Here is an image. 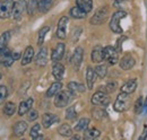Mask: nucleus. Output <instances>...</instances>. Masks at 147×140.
Wrapping results in <instances>:
<instances>
[{
    "label": "nucleus",
    "instance_id": "1",
    "mask_svg": "<svg viewBox=\"0 0 147 140\" xmlns=\"http://www.w3.org/2000/svg\"><path fill=\"white\" fill-rule=\"evenodd\" d=\"M129 95H130V94L123 93V92H121V93L118 95V97H117V100H115V102H114V105H113L114 111L121 113V112H126L127 110L130 108L131 100H130V96H129Z\"/></svg>",
    "mask_w": 147,
    "mask_h": 140
},
{
    "label": "nucleus",
    "instance_id": "2",
    "mask_svg": "<svg viewBox=\"0 0 147 140\" xmlns=\"http://www.w3.org/2000/svg\"><path fill=\"white\" fill-rule=\"evenodd\" d=\"M126 16H127V13L123 11V10H118L117 13H114V14L112 15L111 20H110V28L113 33H115V34H121V33L123 32L122 27L120 26V20H121L122 18H125Z\"/></svg>",
    "mask_w": 147,
    "mask_h": 140
},
{
    "label": "nucleus",
    "instance_id": "3",
    "mask_svg": "<svg viewBox=\"0 0 147 140\" xmlns=\"http://www.w3.org/2000/svg\"><path fill=\"white\" fill-rule=\"evenodd\" d=\"M71 95H73V93L69 89L68 90H60L55 97V105L59 108L67 106L71 100Z\"/></svg>",
    "mask_w": 147,
    "mask_h": 140
},
{
    "label": "nucleus",
    "instance_id": "4",
    "mask_svg": "<svg viewBox=\"0 0 147 140\" xmlns=\"http://www.w3.org/2000/svg\"><path fill=\"white\" fill-rule=\"evenodd\" d=\"M91 102L93 105H96V106H108L110 104V97L108 96V94L105 92L97 90L92 96Z\"/></svg>",
    "mask_w": 147,
    "mask_h": 140
},
{
    "label": "nucleus",
    "instance_id": "5",
    "mask_svg": "<svg viewBox=\"0 0 147 140\" xmlns=\"http://www.w3.org/2000/svg\"><path fill=\"white\" fill-rule=\"evenodd\" d=\"M103 54H104V60L110 65H115L119 61L118 51L111 45L103 48Z\"/></svg>",
    "mask_w": 147,
    "mask_h": 140
},
{
    "label": "nucleus",
    "instance_id": "6",
    "mask_svg": "<svg viewBox=\"0 0 147 140\" xmlns=\"http://www.w3.org/2000/svg\"><path fill=\"white\" fill-rule=\"evenodd\" d=\"M14 3V0H3V2H0V18H8L13 14Z\"/></svg>",
    "mask_w": 147,
    "mask_h": 140
},
{
    "label": "nucleus",
    "instance_id": "7",
    "mask_svg": "<svg viewBox=\"0 0 147 140\" xmlns=\"http://www.w3.org/2000/svg\"><path fill=\"white\" fill-rule=\"evenodd\" d=\"M108 17V7H101L96 10L94 16L91 18V24L92 25H100L102 24Z\"/></svg>",
    "mask_w": 147,
    "mask_h": 140
},
{
    "label": "nucleus",
    "instance_id": "8",
    "mask_svg": "<svg viewBox=\"0 0 147 140\" xmlns=\"http://www.w3.org/2000/svg\"><path fill=\"white\" fill-rule=\"evenodd\" d=\"M69 19L67 16H63L59 19L58 22V27H57V36L61 40L67 37V25H68Z\"/></svg>",
    "mask_w": 147,
    "mask_h": 140
},
{
    "label": "nucleus",
    "instance_id": "9",
    "mask_svg": "<svg viewBox=\"0 0 147 140\" xmlns=\"http://www.w3.org/2000/svg\"><path fill=\"white\" fill-rule=\"evenodd\" d=\"M26 6H27V3H26V1L25 0H17V1H15V3H14V9H13V18L14 19H16V20H18L22 18L23 16V13H24V10L26 9Z\"/></svg>",
    "mask_w": 147,
    "mask_h": 140
},
{
    "label": "nucleus",
    "instance_id": "10",
    "mask_svg": "<svg viewBox=\"0 0 147 140\" xmlns=\"http://www.w3.org/2000/svg\"><path fill=\"white\" fill-rule=\"evenodd\" d=\"M83 55H84L83 49L82 48H76V50L74 51L73 57H71V65H73L75 70L79 69V67L83 62Z\"/></svg>",
    "mask_w": 147,
    "mask_h": 140
},
{
    "label": "nucleus",
    "instance_id": "11",
    "mask_svg": "<svg viewBox=\"0 0 147 140\" xmlns=\"http://www.w3.org/2000/svg\"><path fill=\"white\" fill-rule=\"evenodd\" d=\"M65 54V44L63 43H58L55 45V48L52 50V53H51V60L53 62H58L62 59Z\"/></svg>",
    "mask_w": 147,
    "mask_h": 140
},
{
    "label": "nucleus",
    "instance_id": "12",
    "mask_svg": "<svg viewBox=\"0 0 147 140\" xmlns=\"http://www.w3.org/2000/svg\"><path fill=\"white\" fill-rule=\"evenodd\" d=\"M59 122V118L52 114V113H45L43 116H42V125L45 128V129H49L51 125H53L55 123Z\"/></svg>",
    "mask_w": 147,
    "mask_h": 140
},
{
    "label": "nucleus",
    "instance_id": "13",
    "mask_svg": "<svg viewBox=\"0 0 147 140\" xmlns=\"http://www.w3.org/2000/svg\"><path fill=\"white\" fill-rule=\"evenodd\" d=\"M136 65V60L132 55L127 54L125 55L121 60H120V68L123 70H130L131 68H134V66Z\"/></svg>",
    "mask_w": 147,
    "mask_h": 140
},
{
    "label": "nucleus",
    "instance_id": "14",
    "mask_svg": "<svg viewBox=\"0 0 147 140\" xmlns=\"http://www.w3.org/2000/svg\"><path fill=\"white\" fill-rule=\"evenodd\" d=\"M92 61L95 63H100L104 60V54H103V48L100 46V45H96L92 51Z\"/></svg>",
    "mask_w": 147,
    "mask_h": 140
},
{
    "label": "nucleus",
    "instance_id": "15",
    "mask_svg": "<svg viewBox=\"0 0 147 140\" xmlns=\"http://www.w3.org/2000/svg\"><path fill=\"white\" fill-rule=\"evenodd\" d=\"M35 62L40 67H43V66H45L48 63V49L47 48H42L40 50V52L37 53L36 55Z\"/></svg>",
    "mask_w": 147,
    "mask_h": 140
},
{
    "label": "nucleus",
    "instance_id": "16",
    "mask_svg": "<svg viewBox=\"0 0 147 140\" xmlns=\"http://www.w3.org/2000/svg\"><path fill=\"white\" fill-rule=\"evenodd\" d=\"M52 75L57 80H61L63 78V75H65V67L63 65H61L59 61L58 62H55L53 67H52Z\"/></svg>",
    "mask_w": 147,
    "mask_h": 140
},
{
    "label": "nucleus",
    "instance_id": "17",
    "mask_svg": "<svg viewBox=\"0 0 147 140\" xmlns=\"http://www.w3.org/2000/svg\"><path fill=\"white\" fill-rule=\"evenodd\" d=\"M33 103H34V100H33L32 97H31V98H27V100H25V101H23V102H20L19 108H18L19 115L22 116V115L28 113V111L31 110V107H32Z\"/></svg>",
    "mask_w": 147,
    "mask_h": 140
},
{
    "label": "nucleus",
    "instance_id": "18",
    "mask_svg": "<svg viewBox=\"0 0 147 140\" xmlns=\"http://www.w3.org/2000/svg\"><path fill=\"white\" fill-rule=\"evenodd\" d=\"M33 58H34V49H33V46H27L26 50L24 51L23 58H22V66H26V65L31 63Z\"/></svg>",
    "mask_w": 147,
    "mask_h": 140
},
{
    "label": "nucleus",
    "instance_id": "19",
    "mask_svg": "<svg viewBox=\"0 0 147 140\" xmlns=\"http://www.w3.org/2000/svg\"><path fill=\"white\" fill-rule=\"evenodd\" d=\"M96 72L92 67H87L86 69V81H87V87L88 89H92L94 87V83L96 80Z\"/></svg>",
    "mask_w": 147,
    "mask_h": 140
},
{
    "label": "nucleus",
    "instance_id": "20",
    "mask_svg": "<svg viewBox=\"0 0 147 140\" xmlns=\"http://www.w3.org/2000/svg\"><path fill=\"white\" fill-rule=\"evenodd\" d=\"M137 88V80L136 79H130L127 83H125L121 87V92L127 93V94H132Z\"/></svg>",
    "mask_w": 147,
    "mask_h": 140
},
{
    "label": "nucleus",
    "instance_id": "21",
    "mask_svg": "<svg viewBox=\"0 0 147 140\" xmlns=\"http://www.w3.org/2000/svg\"><path fill=\"white\" fill-rule=\"evenodd\" d=\"M61 88H62V84H61V81H59V80H57L55 83H53L49 89L47 90V97H52V96H55L60 90H61Z\"/></svg>",
    "mask_w": 147,
    "mask_h": 140
},
{
    "label": "nucleus",
    "instance_id": "22",
    "mask_svg": "<svg viewBox=\"0 0 147 140\" xmlns=\"http://www.w3.org/2000/svg\"><path fill=\"white\" fill-rule=\"evenodd\" d=\"M26 130H27V123L25 121H18V122H16L15 127H14V133L17 137H22Z\"/></svg>",
    "mask_w": 147,
    "mask_h": 140
},
{
    "label": "nucleus",
    "instance_id": "23",
    "mask_svg": "<svg viewBox=\"0 0 147 140\" xmlns=\"http://www.w3.org/2000/svg\"><path fill=\"white\" fill-rule=\"evenodd\" d=\"M70 16L73 18H76V19H83V18L86 17L87 13L85 10H83L82 8H79L78 6H75L70 9Z\"/></svg>",
    "mask_w": 147,
    "mask_h": 140
},
{
    "label": "nucleus",
    "instance_id": "24",
    "mask_svg": "<svg viewBox=\"0 0 147 140\" xmlns=\"http://www.w3.org/2000/svg\"><path fill=\"white\" fill-rule=\"evenodd\" d=\"M76 5L85 10L86 13H90L93 9V1L92 0H76Z\"/></svg>",
    "mask_w": 147,
    "mask_h": 140
},
{
    "label": "nucleus",
    "instance_id": "25",
    "mask_svg": "<svg viewBox=\"0 0 147 140\" xmlns=\"http://www.w3.org/2000/svg\"><path fill=\"white\" fill-rule=\"evenodd\" d=\"M53 3V0H40L38 1V10L42 14H45L49 11V9L51 8Z\"/></svg>",
    "mask_w": 147,
    "mask_h": 140
},
{
    "label": "nucleus",
    "instance_id": "26",
    "mask_svg": "<svg viewBox=\"0 0 147 140\" xmlns=\"http://www.w3.org/2000/svg\"><path fill=\"white\" fill-rule=\"evenodd\" d=\"M9 40H10V32H5L0 35V54L5 49H7Z\"/></svg>",
    "mask_w": 147,
    "mask_h": 140
},
{
    "label": "nucleus",
    "instance_id": "27",
    "mask_svg": "<svg viewBox=\"0 0 147 140\" xmlns=\"http://www.w3.org/2000/svg\"><path fill=\"white\" fill-rule=\"evenodd\" d=\"M58 132H59L61 136H63V137H70V136L73 135V129H71V127H70L69 124L63 123V124H61V125L59 127Z\"/></svg>",
    "mask_w": 147,
    "mask_h": 140
},
{
    "label": "nucleus",
    "instance_id": "28",
    "mask_svg": "<svg viewBox=\"0 0 147 140\" xmlns=\"http://www.w3.org/2000/svg\"><path fill=\"white\" fill-rule=\"evenodd\" d=\"M68 89L73 93V94H76V93H84L85 92V87L84 85L79 84V83H75V81H71L68 84Z\"/></svg>",
    "mask_w": 147,
    "mask_h": 140
},
{
    "label": "nucleus",
    "instance_id": "29",
    "mask_svg": "<svg viewBox=\"0 0 147 140\" xmlns=\"http://www.w3.org/2000/svg\"><path fill=\"white\" fill-rule=\"evenodd\" d=\"M100 136H101L100 130H97V129H95V128L86 130L85 133H84V138H85V139H88V140L96 139V138H98Z\"/></svg>",
    "mask_w": 147,
    "mask_h": 140
},
{
    "label": "nucleus",
    "instance_id": "30",
    "mask_svg": "<svg viewBox=\"0 0 147 140\" xmlns=\"http://www.w3.org/2000/svg\"><path fill=\"white\" fill-rule=\"evenodd\" d=\"M88 124H90V119H88V118H83V119H80V120L78 121L77 125L75 127V130H76L77 132H79V131H85V130L87 129Z\"/></svg>",
    "mask_w": 147,
    "mask_h": 140
},
{
    "label": "nucleus",
    "instance_id": "31",
    "mask_svg": "<svg viewBox=\"0 0 147 140\" xmlns=\"http://www.w3.org/2000/svg\"><path fill=\"white\" fill-rule=\"evenodd\" d=\"M26 9H27L28 15H34L36 9H38V1L37 0H28Z\"/></svg>",
    "mask_w": 147,
    "mask_h": 140
},
{
    "label": "nucleus",
    "instance_id": "32",
    "mask_svg": "<svg viewBox=\"0 0 147 140\" xmlns=\"http://www.w3.org/2000/svg\"><path fill=\"white\" fill-rule=\"evenodd\" d=\"M15 112H16V105L14 104L13 102H8V103H6L5 107H3V113H5L6 115L10 116V115H13Z\"/></svg>",
    "mask_w": 147,
    "mask_h": 140
},
{
    "label": "nucleus",
    "instance_id": "33",
    "mask_svg": "<svg viewBox=\"0 0 147 140\" xmlns=\"http://www.w3.org/2000/svg\"><path fill=\"white\" fill-rule=\"evenodd\" d=\"M49 31H50V27H48V26H44V27H42L40 30V32H38V38H37V44L38 45H42L43 44L44 37H45V35H47V33Z\"/></svg>",
    "mask_w": 147,
    "mask_h": 140
},
{
    "label": "nucleus",
    "instance_id": "34",
    "mask_svg": "<svg viewBox=\"0 0 147 140\" xmlns=\"http://www.w3.org/2000/svg\"><path fill=\"white\" fill-rule=\"evenodd\" d=\"M144 110V102H143V98L142 97H138L137 101L135 102V105H134V111L136 114H142Z\"/></svg>",
    "mask_w": 147,
    "mask_h": 140
},
{
    "label": "nucleus",
    "instance_id": "35",
    "mask_svg": "<svg viewBox=\"0 0 147 140\" xmlns=\"http://www.w3.org/2000/svg\"><path fill=\"white\" fill-rule=\"evenodd\" d=\"M94 70H95L96 75H97V77H100V78H104V77L107 76V73H108V68H107L104 65L97 66Z\"/></svg>",
    "mask_w": 147,
    "mask_h": 140
},
{
    "label": "nucleus",
    "instance_id": "36",
    "mask_svg": "<svg viewBox=\"0 0 147 140\" xmlns=\"http://www.w3.org/2000/svg\"><path fill=\"white\" fill-rule=\"evenodd\" d=\"M117 86H118V84H117L115 81H110V83H108L105 86H102V88H101L100 90H103V92H105V93H113V92L117 89Z\"/></svg>",
    "mask_w": 147,
    "mask_h": 140
},
{
    "label": "nucleus",
    "instance_id": "37",
    "mask_svg": "<svg viewBox=\"0 0 147 140\" xmlns=\"http://www.w3.org/2000/svg\"><path fill=\"white\" fill-rule=\"evenodd\" d=\"M107 112L104 111V110H101V108H95L94 111H93V116L95 118V119H97V120H102V119H104V118H107Z\"/></svg>",
    "mask_w": 147,
    "mask_h": 140
},
{
    "label": "nucleus",
    "instance_id": "38",
    "mask_svg": "<svg viewBox=\"0 0 147 140\" xmlns=\"http://www.w3.org/2000/svg\"><path fill=\"white\" fill-rule=\"evenodd\" d=\"M76 116H77V113H76L75 106L68 107L67 111H66V119H67V120H74Z\"/></svg>",
    "mask_w": 147,
    "mask_h": 140
},
{
    "label": "nucleus",
    "instance_id": "39",
    "mask_svg": "<svg viewBox=\"0 0 147 140\" xmlns=\"http://www.w3.org/2000/svg\"><path fill=\"white\" fill-rule=\"evenodd\" d=\"M40 132H41V125L36 123V124H34L33 127H32V129H31V132H30V136L33 138V139H35L37 136H40Z\"/></svg>",
    "mask_w": 147,
    "mask_h": 140
},
{
    "label": "nucleus",
    "instance_id": "40",
    "mask_svg": "<svg viewBox=\"0 0 147 140\" xmlns=\"http://www.w3.org/2000/svg\"><path fill=\"white\" fill-rule=\"evenodd\" d=\"M7 97V88L6 86H0V104L6 100Z\"/></svg>",
    "mask_w": 147,
    "mask_h": 140
},
{
    "label": "nucleus",
    "instance_id": "41",
    "mask_svg": "<svg viewBox=\"0 0 147 140\" xmlns=\"http://www.w3.org/2000/svg\"><path fill=\"white\" fill-rule=\"evenodd\" d=\"M37 118H38V113L35 110H30L28 111V120L30 121H35Z\"/></svg>",
    "mask_w": 147,
    "mask_h": 140
},
{
    "label": "nucleus",
    "instance_id": "42",
    "mask_svg": "<svg viewBox=\"0 0 147 140\" xmlns=\"http://www.w3.org/2000/svg\"><path fill=\"white\" fill-rule=\"evenodd\" d=\"M147 139V125L144 127V132H143V135L139 137V140H145Z\"/></svg>",
    "mask_w": 147,
    "mask_h": 140
},
{
    "label": "nucleus",
    "instance_id": "43",
    "mask_svg": "<svg viewBox=\"0 0 147 140\" xmlns=\"http://www.w3.org/2000/svg\"><path fill=\"white\" fill-rule=\"evenodd\" d=\"M144 110H145V112H147V96H146L145 102H144Z\"/></svg>",
    "mask_w": 147,
    "mask_h": 140
},
{
    "label": "nucleus",
    "instance_id": "44",
    "mask_svg": "<svg viewBox=\"0 0 147 140\" xmlns=\"http://www.w3.org/2000/svg\"><path fill=\"white\" fill-rule=\"evenodd\" d=\"M1 77H2V75H1V73H0V79H1Z\"/></svg>",
    "mask_w": 147,
    "mask_h": 140
}]
</instances>
